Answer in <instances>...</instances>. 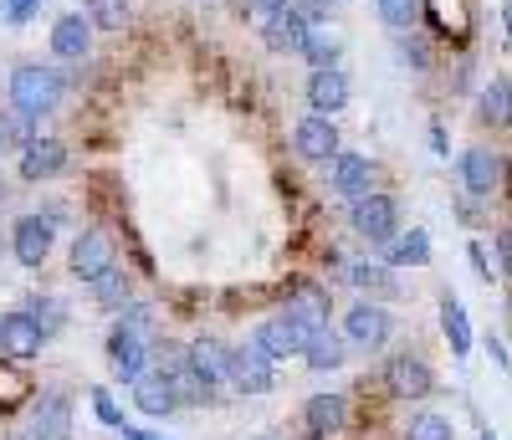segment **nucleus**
Wrapping results in <instances>:
<instances>
[{
	"label": "nucleus",
	"mask_w": 512,
	"mask_h": 440,
	"mask_svg": "<svg viewBox=\"0 0 512 440\" xmlns=\"http://www.w3.org/2000/svg\"><path fill=\"white\" fill-rule=\"evenodd\" d=\"M169 384H175V400H180V405H205V400H216V389H210V384H205V379H200L190 364H185L175 379H169Z\"/></svg>",
	"instance_id": "30"
},
{
	"label": "nucleus",
	"mask_w": 512,
	"mask_h": 440,
	"mask_svg": "<svg viewBox=\"0 0 512 440\" xmlns=\"http://www.w3.org/2000/svg\"><path fill=\"white\" fill-rule=\"evenodd\" d=\"M0 6H6V16H11V21H26V16L41 6V0H0Z\"/></svg>",
	"instance_id": "38"
},
{
	"label": "nucleus",
	"mask_w": 512,
	"mask_h": 440,
	"mask_svg": "<svg viewBox=\"0 0 512 440\" xmlns=\"http://www.w3.org/2000/svg\"><path fill=\"white\" fill-rule=\"evenodd\" d=\"M497 180H502V159L492 149H466L461 154V185L472 190L477 200H487L497 190Z\"/></svg>",
	"instance_id": "17"
},
{
	"label": "nucleus",
	"mask_w": 512,
	"mask_h": 440,
	"mask_svg": "<svg viewBox=\"0 0 512 440\" xmlns=\"http://www.w3.org/2000/svg\"><path fill=\"white\" fill-rule=\"evenodd\" d=\"M349 226L364 236V241H374V246H384L395 236V226H400V210H395V200L390 195H364V200H354L349 205Z\"/></svg>",
	"instance_id": "4"
},
{
	"label": "nucleus",
	"mask_w": 512,
	"mask_h": 440,
	"mask_svg": "<svg viewBox=\"0 0 512 440\" xmlns=\"http://www.w3.org/2000/svg\"><path fill=\"white\" fill-rule=\"evenodd\" d=\"M67 169V144L62 139H31L21 149V180H52V174Z\"/></svg>",
	"instance_id": "15"
},
{
	"label": "nucleus",
	"mask_w": 512,
	"mask_h": 440,
	"mask_svg": "<svg viewBox=\"0 0 512 440\" xmlns=\"http://www.w3.org/2000/svg\"><path fill=\"white\" fill-rule=\"evenodd\" d=\"M303 359H308V369H338L344 364V338H338L333 328H323V333H313L308 338V348H303Z\"/></svg>",
	"instance_id": "24"
},
{
	"label": "nucleus",
	"mask_w": 512,
	"mask_h": 440,
	"mask_svg": "<svg viewBox=\"0 0 512 440\" xmlns=\"http://www.w3.org/2000/svg\"><path fill=\"white\" fill-rule=\"evenodd\" d=\"M262 440H277V435H262Z\"/></svg>",
	"instance_id": "45"
},
{
	"label": "nucleus",
	"mask_w": 512,
	"mask_h": 440,
	"mask_svg": "<svg viewBox=\"0 0 512 440\" xmlns=\"http://www.w3.org/2000/svg\"><path fill=\"white\" fill-rule=\"evenodd\" d=\"M502 26H507V36H512V0H507V6H502Z\"/></svg>",
	"instance_id": "42"
},
{
	"label": "nucleus",
	"mask_w": 512,
	"mask_h": 440,
	"mask_svg": "<svg viewBox=\"0 0 512 440\" xmlns=\"http://www.w3.org/2000/svg\"><path fill=\"white\" fill-rule=\"evenodd\" d=\"M344 338L359 343V348H379L384 338H390V313H384L379 302H354L349 313H344Z\"/></svg>",
	"instance_id": "13"
},
{
	"label": "nucleus",
	"mask_w": 512,
	"mask_h": 440,
	"mask_svg": "<svg viewBox=\"0 0 512 440\" xmlns=\"http://www.w3.org/2000/svg\"><path fill=\"white\" fill-rule=\"evenodd\" d=\"M6 195H11V190H6V180H0V205H6Z\"/></svg>",
	"instance_id": "43"
},
{
	"label": "nucleus",
	"mask_w": 512,
	"mask_h": 440,
	"mask_svg": "<svg viewBox=\"0 0 512 440\" xmlns=\"http://www.w3.org/2000/svg\"><path fill=\"white\" fill-rule=\"evenodd\" d=\"M292 149L303 154L308 164H328V159H338V128H333V118L308 113L303 123L292 128Z\"/></svg>",
	"instance_id": "11"
},
{
	"label": "nucleus",
	"mask_w": 512,
	"mask_h": 440,
	"mask_svg": "<svg viewBox=\"0 0 512 440\" xmlns=\"http://www.w3.org/2000/svg\"><path fill=\"white\" fill-rule=\"evenodd\" d=\"M303 57L313 62V72H328V67L338 62V41H333V36H318V31H313V36H308V47H303Z\"/></svg>",
	"instance_id": "35"
},
{
	"label": "nucleus",
	"mask_w": 512,
	"mask_h": 440,
	"mask_svg": "<svg viewBox=\"0 0 512 440\" xmlns=\"http://www.w3.org/2000/svg\"><path fill=\"white\" fill-rule=\"evenodd\" d=\"M246 6H251L256 16H262V21H267V16H277V11L287 6V0H246Z\"/></svg>",
	"instance_id": "39"
},
{
	"label": "nucleus",
	"mask_w": 512,
	"mask_h": 440,
	"mask_svg": "<svg viewBox=\"0 0 512 440\" xmlns=\"http://www.w3.org/2000/svg\"><path fill=\"white\" fill-rule=\"evenodd\" d=\"M313 31H318V26H313L303 11H297L292 0H287V6H282L277 16H267V21H262V41H267V52H303Z\"/></svg>",
	"instance_id": "8"
},
{
	"label": "nucleus",
	"mask_w": 512,
	"mask_h": 440,
	"mask_svg": "<svg viewBox=\"0 0 512 440\" xmlns=\"http://www.w3.org/2000/svg\"><path fill=\"white\" fill-rule=\"evenodd\" d=\"M52 52L62 57V62H82L93 52V26H88V16H62L57 26H52Z\"/></svg>",
	"instance_id": "21"
},
{
	"label": "nucleus",
	"mask_w": 512,
	"mask_h": 440,
	"mask_svg": "<svg viewBox=\"0 0 512 440\" xmlns=\"http://www.w3.org/2000/svg\"><path fill=\"white\" fill-rule=\"evenodd\" d=\"M62 72L57 67H41V62H21L11 72V108L26 113V118H41L62 103Z\"/></svg>",
	"instance_id": "1"
},
{
	"label": "nucleus",
	"mask_w": 512,
	"mask_h": 440,
	"mask_svg": "<svg viewBox=\"0 0 512 440\" xmlns=\"http://www.w3.org/2000/svg\"><path fill=\"white\" fill-rule=\"evenodd\" d=\"M134 405H139L144 415H169V410H180V400H175V384L159 379V374L134 384Z\"/></svg>",
	"instance_id": "22"
},
{
	"label": "nucleus",
	"mask_w": 512,
	"mask_h": 440,
	"mask_svg": "<svg viewBox=\"0 0 512 440\" xmlns=\"http://www.w3.org/2000/svg\"><path fill=\"white\" fill-rule=\"evenodd\" d=\"M21 313H26V318H31V323L41 328V338H52V333H57V328L67 323V318H62V302H57V297H31V302L21 307Z\"/></svg>",
	"instance_id": "28"
},
{
	"label": "nucleus",
	"mask_w": 512,
	"mask_h": 440,
	"mask_svg": "<svg viewBox=\"0 0 512 440\" xmlns=\"http://www.w3.org/2000/svg\"><path fill=\"white\" fill-rule=\"evenodd\" d=\"M344 420H349V400H344V394H313V400L303 405V425H308L313 440L338 435V430H344Z\"/></svg>",
	"instance_id": "16"
},
{
	"label": "nucleus",
	"mask_w": 512,
	"mask_h": 440,
	"mask_svg": "<svg viewBox=\"0 0 512 440\" xmlns=\"http://www.w3.org/2000/svg\"><path fill=\"white\" fill-rule=\"evenodd\" d=\"M256 348H262V354L277 364V359H292V354H303V348H308V333L303 328H297V323H287L282 313L277 318H267L262 328H256V338H251Z\"/></svg>",
	"instance_id": "14"
},
{
	"label": "nucleus",
	"mask_w": 512,
	"mask_h": 440,
	"mask_svg": "<svg viewBox=\"0 0 512 440\" xmlns=\"http://www.w3.org/2000/svg\"><path fill=\"white\" fill-rule=\"evenodd\" d=\"M482 118L487 123H512V82L507 77H492L482 87Z\"/></svg>",
	"instance_id": "27"
},
{
	"label": "nucleus",
	"mask_w": 512,
	"mask_h": 440,
	"mask_svg": "<svg viewBox=\"0 0 512 440\" xmlns=\"http://www.w3.org/2000/svg\"><path fill=\"white\" fill-rule=\"evenodd\" d=\"M123 440H169V435H149V430H123Z\"/></svg>",
	"instance_id": "41"
},
{
	"label": "nucleus",
	"mask_w": 512,
	"mask_h": 440,
	"mask_svg": "<svg viewBox=\"0 0 512 440\" xmlns=\"http://www.w3.org/2000/svg\"><path fill=\"white\" fill-rule=\"evenodd\" d=\"M57 210L52 215H21L16 220V231H11V251H16V261H21V267H41V261H47L52 256V241H57Z\"/></svg>",
	"instance_id": "3"
},
{
	"label": "nucleus",
	"mask_w": 512,
	"mask_h": 440,
	"mask_svg": "<svg viewBox=\"0 0 512 440\" xmlns=\"http://www.w3.org/2000/svg\"><path fill=\"white\" fill-rule=\"evenodd\" d=\"M108 369L123 384H139L144 369H149V338L139 328H128V323H113V333H108Z\"/></svg>",
	"instance_id": "2"
},
{
	"label": "nucleus",
	"mask_w": 512,
	"mask_h": 440,
	"mask_svg": "<svg viewBox=\"0 0 512 440\" xmlns=\"http://www.w3.org/2000/svg\"><path fill=\"white\" fill-rule=\"evenodd\" d=\"M93 31H123L128 26V0H82Z\"/></svg>",
	"instance_id": "26"
},
{
	"label": "nucleus",
	"mask_w": 512,
	"mask_h": 440,
	"mask_svg": "<svg viewBox=\"0 0 512 440\" xmlns=\"http://www.w3.org/2000/svg\"><path fill=\"white\" fill-rule=\"evenodd\" d=\"M482 440H497V435H482Z\"/></svg>",
	"instance_id": "44"
},
{
	"label": "nucleus",
	"mask_w": 512,
	"mask_h": 440,
	"mask_svg": "<svg viewBox=\"0 0 512 440\" xmlns=\"http://www.w3.org/2000/svg\"><path fill=\"white\" fill-rule=\"evenodd\" d=\"M441 328H446V338H451V354H472V323H466V307L446 292L441 297Z\"/></svg>",
	"instance_id": "23"
},
{
	"label": "nucleus",
	"mask_w": 512,
	"mask_h": 440,
	"mask_svg": "<svg viewBox=\"0 0 512 440\" xmlns=\"http://www.w3.org/2000/svg\"><path fill=\"white\" fill-rule=\"evenodd\" d=\"M400 52H405V62H415V72H425V67H431V52H425V41H410V36H400Z\"/></svg>",
	"instance_id": "37"
},
{
	"label": "nucleus",
	"mask_w": 512,
	"mask_h": 440,
	"mask_svg": "<svg viewBox=\"0 0 512 440\" xmlns=\"http://www.w3.org/2000/svg\"><path fill=\"white\" fill-rule=\"evenodd\" d=\"M93 297H98L103 307H123V302H128V272H118V267L103 272V277L93 282Z\"/></svg>",
	"instance_id": "34"
},
{
	"label": "nucleus",
	"mask_w": 512,
	"mask_h": 440,
	"mask_svg": "<svg viewBox=\"0 0 512 440\" xmlns=\"http://www.w3.org/2000/svg\"><path fill=\"white\" fill-rule=\"evenodd\" d=\"M0 154H6V144H0Z\"/></svg>",
	"instance_id": "46"
},
{
	"label": "nucleus",
	"mask_w": 512,
	"mask_h": 440,
	"mask_svg": "<svg viewBox=\"0 0 512 440\" xmlns=\"http://www.w3.org/2000/svg\"><path fill=\"white\" fill-rule=\"evenodd\" d=\"M41 328L26 318V313H6L0 318V354H11V359H36L41 354Z\"/></svg>",
	"instance_id": "18"
},
{
	"label": "nucleus",
	"mask_w": 512,
	"mask_h": 440,
	"mask_svg": "<svg viewBox=\"0 0 512 440\" xmlns=\"http://www.w3.org/2000/svg\"><path fill=\"white\" fill-rule=\"evenodd\" d=\"M282 318H287V323H297L308 338H313V333H323V328H328V292H323L318 282H297V287L287 292Z\"/></svg>",
	"instance_id": "9"
},
{
	"label": "nucleus",
	"mask_w": 512,
	"mask_h": 440,
	"mask_svg": "<svg viewBox=\"0 0 512 440\" xmlns=\"http://www.w3.org/2000/svg\"><path fill=\"white\" fill-rule=\"evenodd\" d=\"M349 282H354L359 292H369V297H395V292H400V282L384 272V267H374V261H359V267H349Z\"/></svg>",
	"instance_id": "25"
},
{
	"label": "nucleus",
	"mask_w": 512,
	"mask_h": 440,
	"mask_svg": "<svg viewBox=\"0 0 512 440\" xmlns=\"http://www.w3.org/2000/svg\"><path fill=\"white\" fill-rule=\"evenodd\" d=\"M384 384H390L395 400H425V394L436 389V374L420 354H395L390 364H384Z\"/></svg>",
	"instance_id": "6"
},
{
	"label": "nucleus",
	"mask_w": 512,
	"mask_h": 440,
	"mask_svg": "<svg viewBox=\"0 0 512 440\" xmlns=\"http://www.w3.org/2000/svg\"><path fill=\"white\" fill-rule=\"evenodd\" d=\"M272 359L262 354L256 343H241V348H231V364H226V384L236 389V394H267L272 389Z\"/></svg>",
	"instance_id": "5"
},
{
	"label": "nucleus",
	"mask_w": 512,
	"mask_h": 440,
	"mask_svg": "<svg viewBox=\"0 0 512 440\" xmlns=\"http://www.w3.org/2000/svg\"><path fill=\"white\" fill-rule=\"evenodd\" d=\"M390 261H400V267H425V261H431V236H425V231L400 236V241L390 246Z\"/></svg>",
	"instance_id": "29"
},
{
	"label": "nucleus",
	"mask_w": 512,
	"mask_h": 440,
	"mask_svg": "<svg viewBox=\"0 0 512 440\" xmlns=\"http://www.w3.org/2000/svg\"><path fill=\"white\" fill-rule=\"evenodd\" d=\"M308 108H318V118H333L338 108H349V77L338 67L313 72L308 77Z\"/></svg>",
	"instance_id": "19"
},
{
	"label": "nucleus",
	"mask_w": 512,
	"mask_h": 440,
	"mask_svg": "<svg viewBox=\"0 0 512 440\" xmlns=\"http://www.w3.org/2000/svg\"><path fill=\"white\" fill-rule=\"evenodd\" d=\"M67 435H72V400L62 389H47L36 400V410H31L26 440H67Z\"/></svg>",
	"instance_id": "10"
},
{
	"label": "nucleus",
	"mask_w": 512,
	"mask_h": 440,
	"mask_svg": "<svg viewBox=\"0 0 512 440\" xmlns=\"http://www.w3.org/2000/svg\"><path fill=\"white\" fill-rule=\"evenodd\" d=\"M472 267H477V277H492V267H487V251H482V246H472Z\"/></svg>",
	"instance_id": "40"
},
{
	"label": "nucleus",
	"mask_w": 512,
	"mask_h": 440,
	"mask_svg": "<svg viewBox=\"0 0 512 440\" xmlns=\"http://www.w3.org/2000/svg\"><path fill=\"white\" fill-rule=\"evenodd\" d=\"M103 272H113V241H108L98 226L77 231V241H72V277L93 287Z\"/></svg>",
	"instance_id": "7"
},
{
	"label": "nucleus",
	"mask_w": 512,
	"mask_h": 440,
	"mask_svg": "<svg viewBox=\"0 0 512 440\" xmlns=\"http://www.w3.org/2000/svg\"><path fill=\"white\" fill-rule=\"evenodd\" d=\"M405 440H456V435H451V420H446V415H431V410H425V415L410 420Z\"/></svg>",
	"instance_id": "33"
},
{
	"label": "nucleus",
	"mask_w": 512,
	"mask_h": 440,
	"mask_svg": "<svg viewBox=\"0 0 512 440\" xmlns=\"http://www.w3.org/2000/svg\"><path fill=\"white\" fill-rule=\"evenodd\" d=\"M185 354H190V369L210 384V389H221L226 384V364H231V348L221 343V338H195L190 348H185Z\"/></svg>",
	"instance_id": "20"
},
{
	"label": "nucleus",
	"mask_w": 512,
	"mask_h": 440,
	"mask_svg": "<svg viewBox=\"0 0 512 440\" xmlns=\"http://www.w3.org/2000/svg\"><path fill=\"white\" fill-rule=\"evenodd\" d=\"M379 16H384V26H390L395 36H410V26L420 16V0H379Z\"/></svg>",
	"instance_id": "31"
},
{
	"label": "nucleus",
	"mask_w": 512,
	"mask_h": 440,
	"mask_svg": "<svg viewBox=\"0 0 512 440\" xmlns=\"http://www.w3.org/2000/svg\"><path fill=\"white\" fill-rule=\"evenodd\" d=\"M31 123H36V118H26V113H16V108H11V113H0V144H6V149H11V144L26 149V144L36 139V134H31Z\"/></svg>",
	"instance_id": "32"
},
{
	"label": "nucleus",
	"mask_w": 512,
	"mask_h": 440,
	"mask_svg": "<svg viewBox=\"0 0 512 440\" xmlns=\"http://www.w3.org/2000/svg\"><path fill=\"white\" fill-rule=\"evenodd\" d=\"M93 410H98L103 425H123V415H118V405H113V394H108V389H93Z\"/></svg>",
	"instance_id": "36"
},
{
	"label": "nucleus",
	"mask_w": 512,
	"mask_h": 440,
	"mask_svg": "<svg viewBox=\"0 0 512 440\" xmlns=\"http://www.w3.org/2000/svg\"><path fill=\"white\" fill-rule=\"evenodd\" d=\"M374 185H379L374 159H364V154H338V159H333V190L344 195L349 205L364 200V195H374Z\"/></svg>",
	"instance_id": "12"
}]
</instances>
